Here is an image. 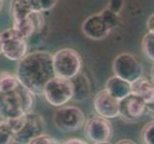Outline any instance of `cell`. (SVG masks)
<instances>
[{
    "mask_svg": "<svg viewBox=\"0 0 154 144\" xmlns=\"http://www.w3.org/2000/svg\"><path fill=\"white\" fill-rule=\"evenodd\" d=\"M1 54L7 60L19 62L28 54V41L14 29L1 32Z\"/></svg>",
    "mask_w": 154,
    "mask_h": 144,
    "instance_id": "7",
    "label": "cell"
},
{
    "mask_svg": "<svg viewBox=\"0 0 154 144\" xmlns=\"http://www.w3.org/2000/svg\"><path fill=\"white\" fill-rule=\"evenodd\" d=\"M115 144H137V143L133 140H131V139L124 138V139H120V140L117 141Z\"/></svg>",
    "mask_w": 154,
    "mask_h": 144,
    "instance_id": "26",
    "label": "cell"
},
{
    "mask_svg": "<svg viewBox=\"0 0 154 144\" xmlns=\"http://www.w3.org/2000/svg\"><path fill=\"white\" fill-rule=\"evenodd\" d=\"M0 54H1V32H0Z\"/></svg>",
    "mask_w": 154,
    "mask_h": 144,
    "instance_id": "30",
    "label": "cell"
},
{
    "mask_svg": "<svg viewBox=\"0 0 154 144\" xmlns=\"http://www.w3.org/2000/svg\"><path fill=\"white\" fill-rule=\"evenodd\" d=\"M61 144H90V143L88 141H86V140H83V139H81V138L73 137V138L66 139V140H65Z\"/></svg>",
    "mask_w": 154,
    "mask_h": 144,
    "instance_id": "24",
    "label": "cell"
},
{
    "mask_svg": "<svg viewBox=\"0 0 154 144\" xmlns=\"http://www.w3.org/2000/svg\"><path fill=\"white\" fill-rule=\"evenodd\" d=\"M147 112V105L133 94L120 101L119 116L126 122H137Z\"/></svg>",
    "mask_w": 154,
    "mask_h": 144,
    "instance_id": "11",
    "label": "cell"
},
{
    "mask_svg": "<svg viewBox=\"0 0 154 144\" xmlns=\"http://www.w3.org/2000/svg\"><path fill=\"white\" fill-rule=\"evenodd\" d=\"M112 69L114 76L132 84L143 76V66L131 53H120L113 61Z\"/></svg>",
    "mask_w": 154,
    "mask_h": 144,
    "instance_id": "5",
    "label": "cell"
},
{
    "mask_svg": "<svg viewBox=\"0 0 154 144\" xmlns=\"http://www.w3.org/2000/svg\"><path fill=\"white\" fill-rule=\"evenodd\" d=\"M150 75H151V80L154 82V64L151 67V70H150Z\"/></svg>",
    "mask_w": 154,
    "mask_h": 144,
    "instance_id": "28",
    "label": "cell"
},
{
    "mask_svg": "<svg viewBox=\"0 0 154 144\" xmlns=\"http://www.w3.org/2000/svg\"><path fill=\"white\" fill-rule=\"evenodd\" d=\"M1 122H3V119H2L1 116H0V123H1Z\"/></svg>",
    "mask_w": 154,
    "mask_h": 144,
    "instance_id": "32",
    "label": "cell"
},
{
    "mask_svg": "<svg viewBox=\"0 0 154 144\" xmlns=\"http://www.w3.org/2000/svg\"><path fill=\"white\" fill-rule=\"evenodd\" d=\"M123 4L124 2L122 1V0H111V1H109L107 7L110 11H112L116 14H119V12L122 11V8H123Z\"/></svg>",
    "mask_w": 154,
    "mask_h": 144,
    "instance_id": "23",
    "label": "cell"
},
{
    "mask_svg": "<svg viewBox=\"0 0 154 144\" xmlns=\"http://www.w3.org/2000/svg\"><path fill=\"white\" fill-rule=\"evenodd\" d=\"M73 86V97L72 101L75 102H83L89 98L91 94V81L85 73L81 72L75 78L71 80Z\"/></svg>",
    "mask_w": 154,
    "mask_h": 144,
    "instance_id": "15",
    "label": "cell"
},
{
    "mask_svg": "<svg viewBox=\"0 0 154 144\" xmlns=\"http://www.w3.org/2000/svg\"><path fill=\"white\" fill-rule=\"evenodd\" d=\"M104 89L119 101H122L132 94L131 84L117 76H112L107 79Z\"/></svg>",
    "mask_w": 154,
    "mask_h": 144,
    "instance_id": "14",
    "label": "cell"
},
{
    "mask_svg": "<svg viewBox=\"0 0 154 144\" xmlns=\"http://www.w3.org/2000/svg\"><path fill=\"white\" fill-rule=\"evenodd\" d=\"M35 95L21 85L12 92L0 93V116L3 121L33 112Z\"/></svg>",
    "mask_w": 154,
    "mask_h": 144,
    "instance_id": "2",
    "label": "cell"
},
{
    "mask_svg": "<svg viewBox=\"0 0 154 144\" xmlns=\"http://www.w3.org/2000/svg\"><path fill=\"white\" fill-rule=\"evenodd\" d=\"M120 101L114 98L105 89L99 90L94 96V110L98 116L105 119H114L119 116Z\"/></svg>",
    "mask_w": 154,
    "mask_h": 144,
    "instance_id": "10",
    "label": "cell"
},
{
    "mask_svg": "<svg viewBox=\"0 0 154 144\" xmlns=\"http://www.w3.org/2000/svg\"><path fill=\"white\" fill-rule=\"evenodd\" d=\"M3 6H4V1H2V0H0V11L2 10Z\"/></svg>",
    "mask_w": 154,
    "mask_h": 144,
    "instance_id": "29",
    "label": "cell"
},
{
    "mask_svg": "<svg viewBox=\"0 0 154 144\" xmlns=\"http://www.w3.org/2000/svg\"><path fill=\"white\" fill-rule=\"evenodd\" d=\"M55 75L72 80L81 73L83 61L77 50L70 47L61 48L52 55Z\"/></svg>",
    "mask_w": 154,
    "mask_h": 144,
    "instance_id": "3",
    "label": "cell"
},
{
    "mask_svg": "<svg viewBox=\"0 0 154 144\" xmlns=\"http://www.w3.org/2000/svg\"><path fill=\"white\" fill-rule=\"evenodd\" d=\"M14 136L13 131L6 122L0 123V144H11L14 142Z\"/></svg>",
    "mask_w": 154,
    "mask_h": 144,
    "instance_id": "20",
    "label": "cell"
},
{
    "mask_svg": "<svg viewBox=\"0 0 154 144\" xmlns=\"http://www.w3.org/2000/svg\"><path fill=\"white\" fill-rule=\"evenodd\" d=\"M28 144H61V143L59 142V140H57L55 137H53L50 134H42L40 136L33 139V140Z\"/></svg>",
    "mask_w": 154,
    "mask_h": 144,
    "instance_id": "22",
    "label": "cell"
},
{
    "mask_svg": "<svg viewBox=\"0 0 154 144\" xmlns=\"http://www.w3.org/2000/svg\"><path fill=\"white\" fill-rule=\"evenodd\" d=\"M146 113L150 114L151 116L153 117V119H154V103L150 104V105H147V112H146Z\"/></svg>",
    "mask_w": 154,
    "mask_h": 144,
    "instance_id": "27",
    "label": "cell"
},
{
    "mask_svg": "<svg viewBox=\"0 0 154 144\" xmlns=\"http://www.w3.org/2000/svg\"><path fill=\"white\" fill-rule=\"evenodd\" d=\"M9 127L11 128V130L13 131L14 134H17L20 130L22 129V127L24 126V124L26 122V114L21 115L19 117H16V118H11L8 120H5Z\"/></svg>",
    "mask_w": 154,
    "mask_h": 144,
    "instance_id": "21",
    "label": "cell"
},
{
    "mask_svg": "<svg viewBox=\"0 0 154 144\" xmlns=\"http://www.w3.org/2000/svg\"><path fill=\"white\" fill-rule=\"evenodd\" d=\"M141 137L143 144H154V119L144 124Z\"/></svg>",
    "mask_w": 154,
    "mask_h": 144,
    "instance_id": "19",
    "label": "cell"
},
{
    "mask_svg": "<svg viewBox=\"0 0 154 144\" xmlns=\"http://www.w3.org/2000/svg\"><path fill=\"white\" fill-rule=\"evenodd\" d=\"M46 127L45 120L42 115L30 112L26 114V122L22 129L14 136V142L17 144H28L33 139L45 134Z\"/></svg>",
    "mask_w": 154,
    "mask_h": 144,
    "instance_id": "9",
    "label": "cell"
},
{
    "mask_svg": "<svg viewBox=\"0 0 154 144\" xmlns=\"http://www.w3.org/2000/svg\"><path fill=\"white\" fill-rule=\"evenodd\" d=\"M81 30L85 37L94 40H104L111 33L100 14H95L87 17L82 23Z\"/></svg>",
    "mask_w": 154,
    "mask_h": 144,
    "instance_id": "12",
    "label": "cell"
},
{
    "mask_svg": "<svg viewBox=\"0 0 154 144\" xmlns=\"http://www.w3.org/2000/svg\"><path fill=\"white\" fill-rule=\"evenodd\" d=\"M99 144H112V143L109 141V142H103V143H99Z\"/></svg>",
    "mask_w": 154,
    "mask_h": 144,
    "instance_id": "31",
    "label": "cell"
},
{
    "mask_svg": "<svg viewBox=\"0 0 154 144\" xmlns=\"http://www.w3.org/2000/svg\"><path fill=\"white\" fill-rule=\"evenodd\" d=\"M146 29H147V32L154 33V14H152L151 16H149V17L147 18Z\"/></svg>",
    "mask_w": 154,
    "mask_h": 144,
    "instance_id": "25",
    "label": "cell"
},
{
    "mask_svg": "<svg viewBox=\"0 0 154 144\" xmlns=\"http://www.w3.org/2000/svg\"><path fill=\"white\" fill-rule=\"evenodd\" d=\"M45 101L52 107L62 108L73 97V86L71 80L55 76L45 85L42 91Z\"/></svg>",
    "mask_w": 154,
    "mask_h": 144,
    "instance_id": "4",
    "label": "cell"
},
{
    "mask_svg": "<svg viewBox=\"0 0 154 144\" xmlns=\"http://www.w3.org/2000/svg\"><path fill=\"white\" fill-rule=\"evenodd\" d=\"M84 134L93 144L109 142L113 137L114 128L110 120L94 115L86 120L84 125Z\"/></svg>",
    "mask_w": 154,
    "mask_h": 144,
    "instance_id": "8",
    "label": "cell"
},
{
    "mask_svg": "<svg viewBox=\"0 0 154 144\" xmlns=\"http://www.w3.org/2000/svg\"><path fill=\"white\" fill-rule=\"evenodd\" d=\"M16 73L10 71H0V93H9L19 86Z\"/></svg>",
    "mask_w": 154,
    "mask_h": 144,
    "instance_id": "16",
    "label": "cell"
},
{
    "mask_svg": "<svg viewBox=\"0 0 154 144\" xmlns=\"http://www.w3.org/2000/svg\"><path fill=\"white\" fill-rule=\"evenodd\" d=\"M16 76L19 84L34 95H42L45 85L56 76L52 54L45 50L28 53L17 62Z\"/></svg>",
    "mask_w": 154,
    "mask_h": 144,
    "instance_id": "1",
    "label": "cell"
},
{
    "mask_svg": "<svg viewBox=\"0 0 154 144\" xmlns=\"http://www.w3.org/2000/svg\"><path fill=\"white\" fill-rule=\"evenodd\" d=\"M142 50L148 60L154 64V33L146 32L142 40Z\"/></svg>",
    "mask_w": 154,
    "mask_h": 144,
    "instance_id": "17",
    "label": "cell"
},
{
    "mask_svg": "<svg viewBox=\"0 0 154 144\" xmlns=\"http://www.w3.org/2000/svg\"><path fill=\"white\" fill-rule=\"evenodd\" d=\"M132 94L141 98L146 105L154 103V82L151 78L143 76L131 84Z\"/></svg>",
    "mask_w": 154,
    "mask_h": 144,
    "instance_id": "13",
    "label": "cell"
},
{
    "mask_svg": "<svg viewBox=\"0 0 154 144\" xmlns=\"http://www.w3.org/2000/svg\"><path fill=\"white\" fill-rule=\"evenodd\" d=\"M99 14H100V16H102V18L104 19L105 23L107 24V26L109 27L111 31H112L115 27L118 26L119 20V16L118 14L110 11L108 8L103 9Z\"/></svg>",
    "mask_w": 154,
    "mask_h": 144,
    "instance_id": "18",
    "label": "cell"
},
{
    "mask_svg": "<svg viewBox=\"0 0 154 144\" xmlns=\"http://www.w3.org/2000/svg\"><path fill=\"white\" fill-rule=\"evenodd\" d=\"M52 120L57 130L72 133L84 127L86 117L83 110L76 106H64L54 112Z\"/></svg>",
    "mask_w": 154,
    "mask_h": 144,
    "instance_id": "6",
    "label": "cell"
}]
</instances>
